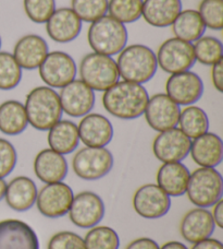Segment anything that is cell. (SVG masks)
<instances>
[{
    "label": "cell",
    "mask_w": 223,
    "mask_h": 249,
    "mask_svg": "<svg viewBox=\"0 0 223 249\" xmlns=\"http://www.w3.org/2000/svg\"><path fill=\"white\" fill-rule=\"evenodd\" d=\"M181 108L166 93L149 97L145 109V119L151 129L161 132L177 126Z\"/></svg>",
    "instance_id": "16"
},
{
    "label": "cell",
    "mask_w": 223,
    "mask_h": 249,
    "mask_svg": "<svg viewBox=\"0 0 223 249\" xmlns=\"http://www.w3.org/2000/svg\"><path fill=\"white\" fill-rule=\"evenodd\" d=\"M211 81L218 92H223V59L211 66Z\"/></svg>",
    "instance_id": "40"
},
{
    "label": "cell",
    "mask_w": 223,
    "mask_h": 249,
    "mask_svg": "<svg viewBox=\"0 0 223 249\" xmlns=\"http://www.w3.org/2000/svg\"><path fill=\"white\" fill-rule=\"evenodd\" d=\"M113 163V155L106 146H84L73 157L72 168L81 179L98 180L109 174Z\"/></svg>",
    "instance_id": "7"
},
{
    "label": "cell",
    "mask_w": 223,
    "mask_h": 249,
    "mask_svg": "<svg viewBox=\"0 0 223 249\" xmlns=\"http://www.w3.org/2000/svg\"><path fill=\"white\" fill-rule=\"evenodd\" d=\"M156 58L159 68L169 74L191 70L196 62L193 43L176 37H170L160 44Z\"/></svg>",
    "instance_id": "8"
},
{
    "label": "cell",
    "mask_w": 223,
    "mask_h": 249,
    "mask_svg": "<svg viewBox=\"0 0 223 249\" xmlns=\"http://www.w3.org/2000/svg\"><path fill=\"white\" fill-rule=\"evenodd\" d=\"M39 77L47 87L62 89L77 79L78 65L72 56L61 51L49 52L38 67Z\"/></svg>",
    "instance_id": "9"
},
{
    "label": "cell",
    "mask_w": 223,
    "mask_h": 249,
    "mask_svg": "<svg viewBox=\"0 0 223 249\" xmlns=\"http://www.w3.org/2000/svg\"><path fill=\"white\" fill-rule=\"evenodd\" d=\"M159 249H189L184 244L180 242H168Z\"/></svg>",
    "instance_id": "44"
},
{
    "label": "cell",
    "mask_w": 223,
    "mask_h": 249,
    "mask_svg": "<svg viewBox=\"0 0 223 249\" xmlns=\"http://www.w3.org/2000/svg\"><path fill=\"white\" fill-rule=\"evenodd\" d=\"M191 249H223V245L220 241L215 238H207L202 242L194 244Z\"/></svg>",
    "instance_id": "42"
},
{
    "label": "cell",
    "mask_w": 223,
    "mask_h": 249,
    "mask_svg": "<svg viewBox=\"0 0 223 249\" xmlns=\"http://www.w3.org/2000/svg\"><path fill=\"white\" fill-rule=\"evenodd\" d=\"M78 70L82 81L93 91L105 92L120 80L115 59L95 52L83 57Z\"/></svg>",
    "instance_id": "5"
},
{
    "label": "cell",
    "mask_w": 223,
    "mask_h": 249,
    "mask_svg": "<svg viewBox=\"0 0 223 249\" xmlns=\"http://www.w3.org/2000/svg\"><path fill=\"white\" fill-rule=\"evenodd\" d=\"M191 143L190 138L175 127L158 133L153 142V152L162 163L182 162L190 154Z\"/></svg>",
    "instance_id": "13"
},
{
    "label": "cell",
    "mask_w": 223,
    "mask_h": 249,
    "mask_svg": "<svg viewBox=\"0 0 223 249\" xmlns=\"http://www.w3.org/2000/svg\"><path fill=\"white\" fill-rule=\"evenodd\" d=\"M197 11L206 29L213 31L223 29V0H202Z\"/></svg>",
    "instance_id": "36"
},
{
    "label": "cell",
    "mask_w": 223,
    "mask_h": 249,
    "mask_svg": "<svg viewBox=\"0 0 223 249\" xmlns=\"http://www.w3.org/2000/svg\"><path fill=\"white\" fill-rule=\"evenodd\" d=\"M177 126L191 140L196 139L208 132V115L203 108L196 105L185 106V108L181 109Z\"/></svg>",
    "instance_id": "30"
},
{
    "label": "cell",
    "mask_w": 223,
    "mask_h": 249,
    "mask_svg": "<svg viewBox=\"0 0 223 249\" xmlns=\"http://www.w3.org/2000/svg\"><path fill=\"white\" fill-rule=\"evenodd\" d=\"M22 71L11 53L0 52V90H13L19 86Z\"/></svg>",
    "instance_id": "33"
},
{
    "label": "cell",
    "mask_w": 223,
    "mask_h": 249,
    "mask_svg": "<svg viewBox=\"0 0 223 249\" xmlns=\"http://www.w3.org/2000/svg\"><path fill=\"white\" fill-rule=\"evenodd\" d=\"M47 141L49 148L62 155L74 152L80 143L78 124L68 119H60L48 130Z\"/></svg>",
    "instance_id": "27"
},
{
    "label": "cell",
    "mask_w": 223,
    "mask_h": 249,
    "mask_svg": "<svg viewBox=\"0 0 223 249\" xmlns=\"http://www.w3.org/2000/svg\"><path fill=\"white\" fill-rule=\"evenodd\" d=\"M29 126L24 104L9 100L0 104V131L7 136H17Z\"/></svg>",
    "instance_id": "28"
},
{
    "label": "cell",
    "mask_w": 223,
    "mask_h": 249,
    "mask_svg": "<svg viewBox=\"0 0 223 249\" xmlns=\"http://www.w3.org/2000/svg\"><path fill=\"white\" fill-rule=\"evenodd\" d=\"M166 94L178 106L194 105L204 94V82L191 70L170 74L166 82Z\"/></svg>",
    "instance_id": "11"
},
{
    "label": "cell",
    "mask_w": 223,
    "mask_h": 249,
    "mask_svg": "<svg viewBox=\"0 0 223 249\" xmlns=\"http://www.w3.org/2000/svg\"><path fill=\"white\" fill-rule=\"evenodd\" d=\"M222 176L215 167H199L190 175L186 193L197 208L212 207L222 199Z\"/></svg>",
    "instance_id": "6"
},
{
    "label": "cell",
    "mask_w": 223,
    "mask_h": 249,
    "mask_svg": "<svg viewBox=\"0 0 223 249\" xmlns=\"http://www.w3.org/2000/svg\"><path fill=\"white\" fill-rule=\"evenodd\" d=\"M26 17L37 24H45L56 11V0H23Z\"/></svg>",
    "instance_id": "37"
},
{
    "label": "cell",
    "mask_w": 223,
    "mask_h": 249,
    "mask_svg": "<svg viewBox=\"0 0 223 249\" xmlns=\"http://www.w3.org/2000/svg\"><path fill=\"white\" fill-rule=\"evenodd\" d=\"M58 94L62 112L70 117L85 116L95 106V91L87 87L81 79H74L62 88Z\"/></svg>",
    "instance_id": "14"
},
{
    "label": "cell",
    "mask_w": 223,
    "mask_h": 249,
    "mask_svg": "<svg viewBox=\"0 0 223 249\" xmlns=\"http://www.w3.org/2000/svg\"><path fill=\"white\" fill-rule=\"evenodd\" d=\"M115 61L120 78L138 84L150 81L158 69L156 53L144 44L127 45L119 53Z\"/></svg>",
    "instance_id": "3"
},
{
    "label": "cell",
    "mask_w": 223,
    "mask_h": 249,
    "mask_svg": "<svg viewBox=\"0 0 223 249\" xmlns=\"http://www.w3.org/2000/svg\"><path fill=\"white\" fill-rule=\"evenodd\" d=\"M29 124L39 131H48L62 118L59 94L47 86L36 87L29 92L25 100Z\"/></svg>",
    "instance_id": "2"
},
{
    "label": "cell",
    "mask_w": 223,
    "mask_h": 249,
    "mask_svg": "<svg viewBox=\"0 0 223 249\" xmlns=\"http://www.w3.org/2000/svg\"><path fill=\"white\" fill-rule=\"evenodd\" d=\"M133 208L144 219H159L170 210L171 199L158 185L146 184L134 195Z\"/></svg>",
    "instance_id": "15"
},
{
    "label": "cell",
    "mask_w": 223,
    "mask_h": 249,
    "mask_svg": "<svg viewBox=\"0 0 223 249\" xmlns=\"http://www.w3.org/2000/svg\"><path fill=\"white\" fill-rule=\"evenodd\" d=\"M190 154L200 167H216L222 162L223 142L213 132H206L191 140Z\"/></svg>",
    "instance_id": "23"
},
{
    "label": "cell",
    "mask_w": 223,
    "mask_h": 249,
    "mask_svg": "<svg viewBox=\"0 0 223 249\" xmlns=\"http://www.w3.org/2000/svg\"><path fill=\"white\" fill-rule=\"evenodd\" d=\"M0 249H39L38 237L23 221H0Z\"/></svg>",
    "instance_id": "18"
},
{
    "label": "cell",
    "mask_w": 223,
    "mask_h": 249,
    "mask_svg": "<svg viewBox=\"0 0 223 249\" xmlns=\"http://www.w3.org/2000/svg\"><path fill=\"white\" fill-rule=\"evenodd\" d=\"M86 249H119L120 237L109 226H94L84 238Z\"/></svg>",
    "instance_id": "34"
},
{
    "label": "cell",
    "mask_w": 223,
    "mask_h": 249,
    "mask_svg": "<svg viewBox=\"0 0 223 249\" xmlns=\"http://www.w3.org/2000/svg\"><path fill=\"white\" fill-rule=\"evenodd\" d=\"M171 28L175 37L189 43L196 42L206 32L204 21L195 9L182 10L172 23Z\"/></svg>",
    "instance_id": "29"
},
{
    "label": "cell",
    "mask_w": 223,
    "mask_h": 249,
    "mask_svg": "<svg viewBox=\"0 0 223 249\" xmlns=\"http://www.w3.org/2000/svg\"><path fill=\"white\" fill-rule=\"evenodd\" d=\"M158 244L154 239L148 237H141L134 239L127 246L126 249H159Z\"/></svg>",
    "instance_id": "41"
},
{
    "label": "cell",
    "mask_w": 223,
    "mask_h": 249,
    "mask_svg": "<svg viewBox=\"0 0 223 249\" xmlns=\"http://www.w3.org/2000/svg\"><path fill=\"white\" fill-rule=\"evenodd\" d=\"M149 94L143 84L119 81L104 92L102 105L113 117L132 121L144 115Z\"/></svg>",
    "instance_id": "1"
},
{
    "label": "cell",
    "mask_w": 223,
    "mask_h": 249,
    "mask_svg": "<svg viewBox=\"0 0 223 249\" xmlns=\"http://www.w3.org/2000/svg\"><path fill=\"white\" fill-rule=\"evenodd\" d=\"M182 8V0H144L142 18L153 28H169Z\"/></svg>",
    "instance_id": "24"
},
{
    "label": "cell",
    "mask_w": 223,
    "mask_h": 249,
    "mask_svg": "<svg viewBox=\"0 0 223 249\" xmlns=\"http://www.w3.org/2000/svg\"><path fill=\"white\" fill-rule=\"evenodd\" d=\"M144 0H108V15L123 24L134 23L142 18Z\"/></svg>",
    "instance_id": "32"
},
{
    "label": "cell",
    "mask_w": 223,
    "mask_h": 249,
    "mask_svg": "<svg viewBox=\"0 0 223 249\" xmlns=\"http://www.w3.org/2000/svg\"><path fill=\"white\" fill-rule=\"evenodd\" d=\"M128 32L126 24L106 15L91 23L87 31V42L93 52L98 54L118 55L127 45Z\"/></svg>",
    "instance_id": "4"
},
{
    "label": "cell",
    "mask_w": 223,
    "mask_h": 249,
    "mask_svg": "<svg viewBox=\"0 0 223 249\" xmlns=\"http://www.w3.org/2000/svg\"><path fill=\"white\" fill-rule=\"evenodd\" d=\"M213 206H215V208H213V212L211 214L213 222H215L218 228L223 229V200L220 199Z\"/></svg>",
    "instance_id": "43"
},
{
    "label": "cell",
    "mask_w": 223,
    "mask_h": 249,
    "mask_svg": "<svg viewBox=\"0 0 223 249\" xmlns=\"http://www.w3.org/2000/svg\"><path fill=\"white\" fill-rule=\"evenodd\" d=\"M71 9L82 22L92 23L108 12V0H71Z\"/></svg>",
    "instance_id": "35"
},
{
    "label": "cell",
    "mask_w": 223,
    "mask_h": 249,
    "mask_svg": "<svg viewBox=\"0 0 223 249\" xmlns=\"http://www.w3.org/2000/svg\"><path fill=\"white\" fill-rule=\"evenodd\" d=\"M195 59L205 66H213L223 59V45L219 38L203 35L193 43Z\"/></svg>",
    "instance_id": "31"
},
{
    "label": "cell",
    "mask_w": 223,
    "mask_h": 249,
    "mask_svg": "<svg viewBox=\"0 0 223 249\" xmlns=\"http://www.w3.org/2000/svg\"><path fill=\"white\" fill-rule=\"evenodd\" d=\"M34 172L43 183H59L68 175V162L64 155L50 148L44 149L35 157Z\"/></svg>",
    "instance_id": "22"
},
{
    "label": "cell",
    "mask_w": 223,
    "mask_h": 249,
    "mask_svg": "<svg viewBox=\"0 0 223 249\" xmlns=\"http://www.w3.org/2000/svg\"><path fill=\"white\" fill-rule=\"evenodd\" d=\"M37 197V187L34 181L26 176H17L7 184V204L12 210L23 212L34 206Z\"/></svg>",
    "instance_id": "26"
},
{
    "label": "cell",
    "mask_w": 223,
    "mask_h": 249,
    "mask_svg": "<svg viewBox=\"0 0 223 249\" xmlns=\"http://www.w3.org/2000/svg\"><path fill=\"white\" fill-rule=\"evenodd\" d=\"M80 141L85 146L104 148L113 138V127L108 118L101 114L89 113L78 124Z\"/></svg>",
    "instance_id": "19"
},
{
    "label": "cell",
    "mask_w": 223,
    "mask_h": 249,
    "mask_svg": "<svg viewBox=\"0 0 223 249\" xmlns=\"http://www.w3.org/2000/svg\"><path fill=\"white\" fill-rule=\"evenodd\" d=\"M49 53L46 39L37 34H26L17 39L12 55L22 70H35Z\"/></svg>",
    "instance_id": "20"
},
{
    "label": "cell",
    "mask_w": 223,
    "mask_h": 249,
    "mask_svg": "<svg viewBox=\"0 0 223 249\" xmlns=\"http://www.w3.org/2000/svg\"><path fill=\"white\" fill-rule=\"evenodd\" d=\"M7 189V183L3 178H0V200L4 198V194H6Z\"/></svg>",
    "instance_id": "45"
},
{
    "label": "cell",
    "mask_w": 223,
    "mask_h": 249,
    "mask_svg": "<svg viewBox=\"0 0 223 249\" xmlns=\"http://www.w3.org/2000/svg\"><path fill=\"white\" fill-rule=\"evenodd\" d=\"M46 32L53 42L68 44L81 34L83 22L71 8L56 9L46 22Z\"/></svg>",
    "instance_id": "17"
},
{
    "label": "cell",
    "mask_w": 223,
    "mask_h": 249,
    "mask_svg": "<svg viewBox=\"0 0 223 249\" xmlns=\"http://www.w3.org/2000/svg\"><path fill=\"white\" fill-rule=\"evenodd\" d=\"M17 161L16 150L10 141L0 138V178L10 175Z\"/></svg>",
    "instance_id": "39"
},
{
    "label": "cell",
    "mask_w": 223,
    "mask_h": 249,
    "mask_svg": "<svg viewBox=\"0 0 223 249\" xmlns=\"http://www.w3.org/2000/svg\"><path fill=\"white\" fill-rule=\"evenodd\" d=\"M68 213L71 222L78 228L92 229L104 219L105 203L97 194L83 191L73 197Z\"/></svg>",
    "instance_id": "12"
},
{
    "label": "cell",
    "mask_w": 223,
    "mask_h": 249,
    "mask_svg": "<svg viewBox=\"0 0 223 249\" xmlns=\"http://www.w3.org/2000/svg\"><path fill=\"white\" fill-rule=\"evenodd\" d=\"M73 191L62 181L46 184L37 191L36 206L41 214L50 219L64 216L73 200Z\"/></svg>",
    "instance_id": "10"
},
{
    "label": "cell",
    "mask_w": 223,
    "mask_h": 249,
    "mask_svg": "<svg viewBox=\"0 0 223 249\" xmlns=\"http://www.w3.org/2000/svg\"><path fill=\"white\" fill-rule=\"evenodd\" d=\"M191 173L181 162L163 163L157 173L158 186L169 197H180L186 193Z\"/></svg>",
    "instance_id": "25"
},
{
    "label": "cell",
    "mask_w": 223,
    "mask_h": 249,
    "mask_svg": "<svg viewBox=\"0 0 223 249\" xmlns=\"http://www.w3.org/2000/svg\"><path fill=\"white\" fill-rule=\"evenodd\" d=\"M1 45H2V39H1V36H0V50H1Z\"/></svg>",
    "instance_id": "46"
},
{
    "label": "cell",
    "mask_w": 223,
    "mask_h": 249,
    "mask_svg": "<svg viewBox=\"0 0 223 249\" xmlns=\"http://www.w3.org/2000/svg\"><path fill=\"white\" fill-rule=\"evenodd\" d=\"M48 249H86V246L80 235L69 231H62L50 238Z\"/></svg>",
    "instance_id": "38"
},
{
    "label": "cell",
    "mask_w": 223,
    "mask_h": 249,
    "mask_svg": "<svg viewBox=\"0 0 223 249\" xmlns=\"http://www.w3.org/2000/svg\"><path fill=\"white\" fill-rule=\"evenodd\" d=\"M216 224L211 213L205 208H196L183 216L180 224L182 237L191 244L209 238L215 232Z\"/></svg>",
    "instance_id": "21"
}]
</instances>
